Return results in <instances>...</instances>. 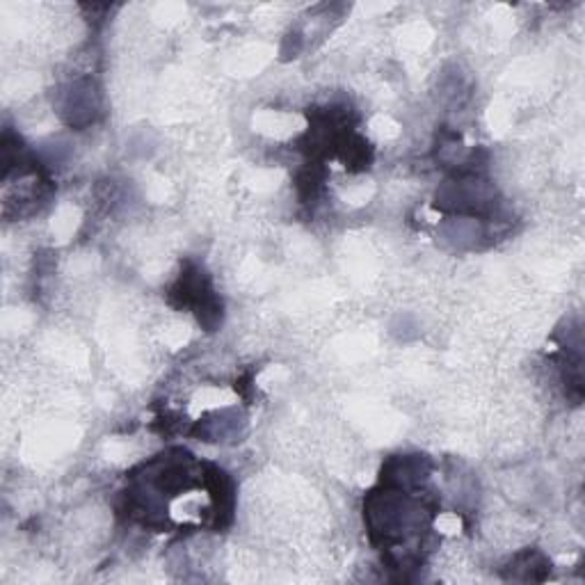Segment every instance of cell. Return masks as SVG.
Returning <instances> with one entry per match:
<instances>
[{
  "instance_id": "6da1fadb",
  "label": "cell",
  "mask_w": 585,
  "mask_h": 585,
  "mask_svg": "<svg viewBox=\"0 0 585 585\" xmlns=\"http://www.w3.org/2000/svg\"><path fill=\"white\" fill-rule=\"evenodd\" d=\"M181 297V306H192L194 314L200 316V323L213 327L220 323V304L218 297L213 295L211 284L206 282V278H202L200 270H192L181 275L179 284H176V293Z\"/></svg>"
}]
</instances>
